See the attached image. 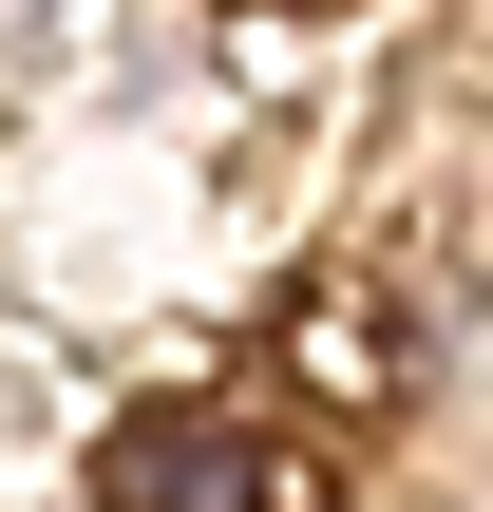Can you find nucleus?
I'll list each match as a JSON object with an SVG mask.
<instances>
[{
    "mask_svg": "<svg viewBox=\"0 0 493 512\" xmlns=\"http://www.w3.org/2000/svg\"><path fill=\"white\" fill-rule=\"evenodd\" d=\"M95 512H323V475L247 418H133L95 456Z\"/></svg>",
    "mask_w": 493,
    "mask_h": 512,
    "instance_id": "nucleus-1",
    "label": "nucleus"
}]
</instances>
